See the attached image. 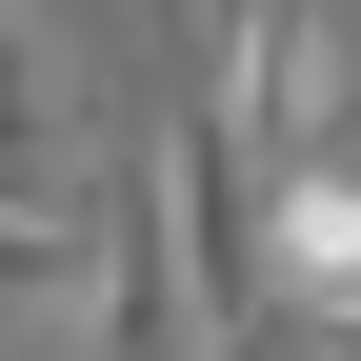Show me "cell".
<instances>
[{
  "label": "cell",
  "instance_id": "1",
  "mask_svg": "<svg viewBox=\"0 0 361 361\" xmlns=\"http://www.w3.org/2000/svg\"><path fill=\"white\" fill-rule=\"evenodd\" d=\"M201 101L241 121V161H261V180L322 161V141H341V101H361L341 0H201Z\"/></svg>",
  "mask_w": 361,
  "mask_h": 361
},
{
  "label": "cell",
  "instance_id": "3",
  "mask_svg": "<svg viewBox=\"0 0 361 361\" xmlns=\"http://www.w3.org/2000/svg\"><path fill=\"white\" fill-rule=\"evenodd\" d=\"M0 322H101V201L0 180Z\"/></svg>",
  "mask_w": 361,
  "mask_h": 361
},
{
  "label": "cell",
  "instance_id": "2",
  "mask_svg": "<svg viewBox=\"0 0 361 361\" xmlns=\"http://www.w3.org/2000/svg\"><path fill=\"white\" fill-rule=\"evenodd\" d=\"M261 301H281V322H361V180L341 161L261 180Z\"/></svg>",
  "mask_w": 361,
  "mask_h": 361
},
{
  "label": "cell",
  "instance_id": "4",
  "mask_svg": "<svg viewBox=\"0 0 361 361\" xmlns=\"http://www.w3.org/2000/svg\"><path fill=\"white\" fill-rule=\"evenodd\" d=\"M80 161V80H61V40L0 0V180H61Z\"/></svg>",
  "mask_w": 361,
  "mask_h": 361
}]
</instances>
